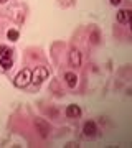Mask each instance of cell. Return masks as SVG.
Instances as JSON below:
<instances>
[{
  "label": "cell",
  "instance_id": "obj_1",
  "mask_svg": "<svg viewBox=\"0 0 132 148\" xmlns=\"http://www.w3.org/2000/svg\"><path fill=\"white\" fill-rule=\"evenodd\" d=\"M13 84H15L17 87H20V89L26 87L28 84H32V71H30L28 68L21 69L20 73L15 76V79H13Z\"/></svg>",
  "mask_w": 132,
  "mask_h": 148
},
{
  "label": "cell",
  "instance_id": "obj_2",
  "mask_svg": "<svg viewBox=\"0 0 132 148\" xmlns=\"http://www.w3.org/2000/svg\"><path fill=\"white\" fill-rule=\"evenodd\" d=\"M45 79H48V69L45 66H38L32 71V84L40 86Z\"/></svg>",
  "mask_w": 132,
  "mask_h": 148
},
{
  "label": "cell",
  "instance_id": "obj_3",
  "mask_svg": "<svg viewBox=\"0 0 132 148\" xmlns=\"http://www.w3.org/2000/svg\"><path fill=\"white\" fill-rule=\"evenodd\" d=\"M81 51H79L78 48H73L71 51H69V64L73 66V68H79L81 66Z\"/></svg>",
  "mask_w": 132,
  "mask_h": 148
},
{
  "label": "cell",
  "instance_id": "obj_4",
  "mask_svg": "<svg viewBox=\"0 0 132 148\" xmlns=\"http://www.w3.org/2000/svg\"><path fill=\"white\" fill-rule=\"evenodd\" d=\"M35 128L38 130V133H41V137H46L48 132L51 130L50 123L45 122V120H41V119H37V120H35Z\"/></svg>",
  "mask_w": 132,
  "mask_h": 148
},
{
  "label": "cell",
  "instance_id": "obj_5",
  "mask_svg": "<svg viewBox=\"0 0 132 148\" xmlns=\"http://www.w3.org/2000/svg\"><path fill=\"white\" fill-rule=\"evenodd\" d=\"M131 18H132V12L131 10H119L116 15V20L119 21V23H124V25H129L131 23Z\"/></svg>",
  "mask_w": 132,
  "mask_h": 148
},
{
  "label": "cell",
  "instance_id": "obj_6",
  "mask_svg": "<svg viewBox=\"0 0 132 148\" xmlns=\"http://www.w3.org/2000/svg\"><path fill=\"white\" fill-rule=\"evenodd\" d=\"M83 133H84L86 137H94L96 133H97V127H96V123L93 120H88L83 125Z\"/></svg>",
  "mask_w": 132,
  "mask_h": 148
},
{
  "label": "cell",
  "instance_id": "obj_7",
  "mask_svg": "<svg viewBox=\"0 0 132 148\" xmlns=\"http://www.w3.org/2000/svg\"><path fill=\"white\" fill-rule=\"evenodd\" d=\"M66 115H68L69 119H78V117H81V109H79V106H76V104L68 106V109H66Z\"/></svg>",
  "mask_w": 132,
  "mask_h": 148
},
{
  "label": "cell",
  "instance_id": "obj_8",
  "mask_svg": "<svg viewBox=\"0 0 132 148\" xmlns=\"http://www.w3.org/2000/svg\"><path fill=\"white\" fill-rule=\"evenodd\" d=\"M64 81H66V86L68 87H76V84H78V76L74 73H66L64 74Z\"/></svg>",
  "mask_w": 132,
  "mask_h": 148
},
{
  "label": "cell",
  "instance_id": "obj_9",
  "mask_svg": "<svg viewBox=\"0 0 132 148\" xmlns=\"http://www.w3.org/2000/svg\"><path fill=\"white\" fill-rule=\"evenodd\" d=\"M0 66L3 69H10L13 66V56H3V58H0Z\"/></svg>",
  "mask_w": 132,
  "mask_h": 148
},
{
  "label": "cell",
  "instance_id": "obj_10",
  "mask_svg": "<svg viewBox=\"0 0 132 148\" xmlns=\"http://www.w3.org/2000/svg\"><path fill=\"white\" fill-rule=\"evenodd\" d=\"M7 38H8L10 41H17V40L20 38V33H18V30H13V28H12V30L7 32Z\"/></svg>",
  "mask_w": 132,
  "mask_h": 148
},
{
  "label": "cell",
  "instance_id": "obj_11",
  "mask_svg": "<svg viewBox=\"0 0 132 148\" xmlns=\"http://www.w3.org/2000/svg\"><path fill=\"white\" fill-rule=\"evenodd\" d=\"M3 56H13V51L7 46H0V58H3Z\"/></svg>",
  "mask_w": 132,
  "mask_h": 148
},
{
  "label": "cell",
  "instance_id": "obj_12",
  "mask_svg": "<svg viewBox=\"0 0 132 148\" xmlns=\"http://www.w3.org/2000/svg\"><path fill=\"white\" fill-rule=\"evenodd\" d=\"M91 41H93V43H97V41H99V35H97V32L91 33Z\"/></svg>",
  "mask_w": 132,
  "mask_h": 148
},
{
  "label": "cell",
  "instance_id": "obj_13",
  "mask_svg": "<svg viewBox=\"0 0 132 148\" xmlns=\"http://www.w3.org/2000/svg\"><path fill=\"white\" fill-rule=\"evenodd\" d=\"M109 2H111V5L117 7V5H119V3H121V2H122V0H109Z\"/></svg>",
  "mask_w": 132,
  "mask_h": 148
},
{
  "label": "cell",
  "instance_id": "obj_14",
  "mask_svg": "<svg viewBox=\"0 0 132 148\" xmlns=\"http://www.w3.org/2000/svg\"><path fill=\"white\" fill-rule=\"evenodd\" d=\"M7 2H8V0H0V3H7Z\"/></svg>",
  "mask_w": 132,
  "mask_h": 148
}]
</instances>
